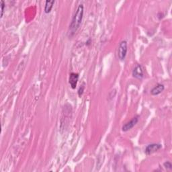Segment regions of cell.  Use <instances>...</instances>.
Instances as JSON below:
<instances>
[{
	"instance_id": "6da1fadb",
	"label": "cell",
	"mask_w": 172,
	"mask_h": 172,
	"mask_svg": "<svg viewBox=\"0 0 172 172\" xmlns=\"http://www.w3.org/2000/svg\"><path fill=\"white\" fill-rule=\"evenodd\" d=\"M84 16V5L83 4H80V5L77 7V9L75 13V14L73 17V19L71 21V23L69 26V33L71 35L76 32V31L79 28L80 25L82 22Z\"/></svg>"
},
{
	"instance_id": "7a4b0ae2",
	"label": "cell",
	"mask_w": 172,
	"mask_h": 172,
	"mask_svg": "<svg viewBox=\"0 0 172 172\" xmlns=\"http://www.w3.org/2000/svg\"><path fill=\"white\" fill-rule=\"evenodd\" d=\"M127 42L126 41H122L120 42L118 50V57L120 60L123 61L125 59L127 53Z\"/></svg>"
},
{
	"instance_id": "3957f363",
	"label": "cell",
	"mask_w": 172,
	"mask_h": 172,
	"mask_svg": "<svg viewBox=\"0 0 172 172\" xmlns=\"http://www.w3.org/2000/svg\"><path fill=\"white\" fill-rule=\"evenodd\" d=\"M162 147L161 144L158 143H152L147 146V147L145 149V153L146 155H150L152 153H155L157 150H160Z\"/></svg>"
},
{
	"instance_id": "277c9868",
	"label": "cell",
	"mask_w": 172,
	"mask_h": 172,
	"mask_svg": "<svg viewBox=\"0 0 172 172\" xmlns=\"http://www.w3.org/2000/svg\"><path fill=\"white\" fill-rule=\"evenodd\" d=\"M138 121H139V117H136L135 118H133L131 121L128 122L127 123L124 124V125H123L122 128V131L127 132V131H128L129 130H131V128H132L136 125L137 122H138Z\"/></svg>"
},
{
	"instance_id": "5b68a950",
	"label": "cell",
	"mask_w": 172,
	"mask_h": 172,
	"mask_svg": "<svg viewBox=\"0 0 172 172\" xmlns=\"http://www.w3.org/2000/svg\"><path fill=\"white\" fill-rule=\"evenodd\" d=\"M132 75L135 78L138 79H141L143 77V71L142 69L141 65L137 64V65L134 68L132 71Z\"/></svg>"
},
{
	"instance_id": "8992f818",
	"label": "cell",
	"mask_w": 172,
	"mask_h": 172,
	"mask_svg": "<svg viewBox=\"0 0 172 172\" xmlns=\"http://www.w3.org/2000/svg\"><path fill=\"white\" fill-rule=\"evenodd\" d=\"M79 79V74H75V73H72L69 75V82L71 85V87L72 89H75L77 81Z\"/></svg>"
},
{
	"instance_id": "52a82bcc",
	"label": "cell",
	"mask_w": 172,
	"mask_h": 172,
	"mask_svg": "<svg viewBox=\"0 0 172 172\" xmlns=\"http://www.w3.org/2000/svg\"><path fill=\"white\" fill-rule=\"evenodd\" d=\"M164 89H165V87L163 84H157L156 86H155V87L151 89V91H150V93H151L153 96L159 95V94H160L162 92H163Z\"/></svg>"
},
{
	"instance_id": "ba28073f",
	"label": "cell",
	"mask_w": 172,
	"mask_h": 172,
	"mask_svg": "<svg viewBox=\"0 0 172 172\" xmlns=\"http://www.w3.org/2000/svg\"><path fill=\"white\" fill-rule=\"evenodd\" d=\"M54 3H55V1H53H53H49V0L46 1L45 7V12L46 13V14L49 13L51 11V10L53 9Z\"/></svg>"
},
{
	"instance_id": "9c48e42d",
	"label": "cell",
	"mask_w": 172,
	"mask_h": 172,
	"mask_svg": "<svg viewBox=\"0 0 172 172\" xmlns=\"http://www.w3.org/2000/svg\"><path fill=\"white\" fill-rule=\"evenodd\" d=\"M84 89H85V84H83V85H81V87L79 88V89L78 90V95L79 97L82 96V94L84 92Z\"/></svg>"
},
{
	"instance_id": "30bf717a",
	"label": "cell",
	"mask_w": 172,
	"mask_h": 172,
	"mask_svg": "<svg viewBox=\"0 0 172 172\" xmlns=\"http://www.w3.org/2000/svg\"><path fill=\"white\" fill-rule=\"evenodd\" d=\"M163 165H164V167L166 169H169V170L172 169V164H171V163L170 161H166L165 163H164Z\"/></svg>"
},
{
	"instance_id": "8fae6325",
	"label": "cell",
	"mask_w": 172,
	"mask_h": 172,
	"mask_svg": "<svg viewBox=\"0 0 172 172\" xmlns=\"http://www.w3.org/2000/svg\"><path fill=\"white\" fill-rule=\"evenodd\" d=\"M4 7H5V3H4L3 0H1V18H2L3 14Z\"/></svg>"
}]
</instances>
